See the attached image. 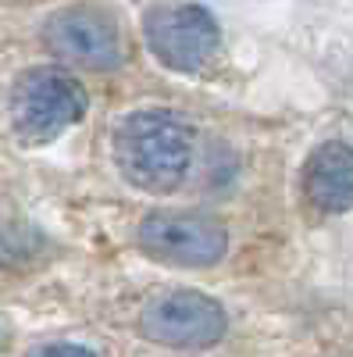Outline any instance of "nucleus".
<instances>
[{
  "mask_svg": "<svg viewBox=\"0 0 353 357\" xmlns=\"http://www.w3.org/2000/svg\"><path fill=\"white\" fill-rule=\"evenodd\" d=\"M146 47L171 72H203L221 50L218 22L200 4H157L143 15Z\"/></svg>",
  "mask_w": 353,
  "mask_h": 357,
  "instance_id": "3",
  "label": "nucleus"
},
{
  "mask_svg": "<svg viewBox=\"0 0 353 357\" xmlns=\"http://www.w3.org/2000/svg\"><path fill=\"white\" fill-rule=\"evenodd\" d=\"M29 357H97V354H90L86 347H75V343H50V347L33 350Z\"/></svg>",
  "mask_w": 353,
  "mask_h": 357,
  "instance_id": "8",
  "label": "nucleus"
},
{
  "mask_svg": "<svg viewBox=\"0 0 353 357\" xmlns=\"http://www.w3.org/2000/svg\"><path fill=\"white\" fill-rule=\"evenodd\" d=\"M304 197L321 215H346L353 207V146L325 139L304 165Z\"/></svg>",
  "mask_w": 353,
  "mask_h": 357,
  "instance_id": "7",
  "label": "nucleus"
},
{
  "mask_svg": "<svg viewBox=\"0 0 353 357\" xmlns=\"http://www.w3.org/2000/svg\"><path fill=\"white\" fill-rule=\"evenodd\" d=\"M193 161V129L168 107L132 111L114 129V165L125 183L146 193H168L186 178Z\"/></svg>",
  "mask_w": 353,
  "mask_h": 357,
  "instance_id": "1",
  "label": "nucleus"
},
{
  "mask_svg": "<svg viewBox=\"0 0 353 357\" xmlns=\"http://www.w3.org/2000/svg\"><path fill=\"white\" fill-rule=\"evenodd\" d=\"M43 43L61 61L79 65V68H93V72L122 65V57H125L114 18L107 11H97V8L54 11L43 25Z\"/></svg>",
  "mask_w": 353,
  "mask_h": 357,
  "instance_id": "6",
  "label": "nucleus"
},
{
  "mask_svg": "<svg viewBox=\"0 0 353 357\" xmlns=\"http://www.w3.org/2000/svg\"><path fill=\"white\" fill-rule=\"evenodd\" d=\"M139 247L175 268H207L228 250V232L207 215L154 211L139 222Z\"/></svg>",
  "mask_w": 353,
  "mask_h": 357,
  "instance_id": "5",
  "label": "nucleus"
},
{
  "mask_svg": "<svg viewBox=\"0 0 353 357\" xmlns=\"http://www.w3.org/2000/svg\"><path fill=\"white\" fill-rule=\"evenodd\" d=\"M225 311L218 301L196 289H171L154 296L139 314V329L150 343L179 347V350H203L225 336Z\"/></svg>",
  "mask_w": 353,
  "mask_h": 357,
  "instance_id": "4",
  "label": "nucleus"
},
{
  "mask_svg": "<svg viewBox=\"0 0 353 357\" xmlns=\"http://www.w3.org/2000/svg\"><path fill=\"white\" fill-rule=\"evenodd\" d=\"M11 129L22 143H50L86 114V89L65 68H29L11 89Z\"/></svg>",
  "mask_w": 353,
  "mask_h": 357,
  "instance_id": "2",
  "label": "nucleus"
}]
</instances>
